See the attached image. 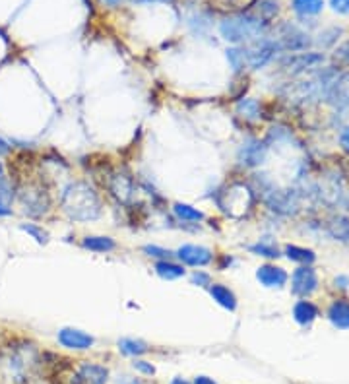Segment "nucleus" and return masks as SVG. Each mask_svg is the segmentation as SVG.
Segmentation results:
<instances>
[{
  "label": "nucleus",
  "mask_w": 349,
  "mask_h": 384,
  "mask_svg": "<svg viewBox=\"0 0 349 384\" xmlns=\"http://www.w3.org/2000/svg\"><path fill=\"white\" fill-rule=\"evenodd\" d=\"M43 357L29 341H14L0 348V384H29Z\"/></svg>",
  "instance_id": "nucleus-1"
},
{
  "label": "nucleus",
  "mask_w": 349,
  "mask_h": 384,
  "mask_svg": "<svg viewBox=\"0 0 349 384\" xmlns=\"http://www.w3.org/2000/svg\"><path fill=\"white\" fill-rule=\"evenodd\" d=\"M117 384H140V381L138 379H130V376H123Z\"/></svg>",
  "instance_id": "nucleus-46"
},
{
  "label": "nucleus",
  "mask_w": 349,
  "mask_h": 384,
  "mask_svg": "<svg viewBox=\"0 0 349 384\" xmlns=\"http://www.w3.org/2000/svg\"><path fill=\"white\" fill-rule=\"evenodd\" d=\"M243 49H245V57H247V67L254 68V70L264 68L268 62H272L276 53L280 51L276 39H268V37H262L250 45H245Z\"/></svg>",
  "instance_id": "nucleus-6"
},
{
  "label": "nucleus",
  "mask_w": 349,
  "mask_h": 384,
  "mask_svg": "<svg viewBox=\"0 0 349 384\" xmlns=\"http://www.w3.org/2000/svg\"><path fill=\"white\" fill-rule=\"evenodd\" d=\"M173 215L182 221V224H194V226H198L200 221L206 219V215H204L202 210H198V208H194L191 204H184V202H175L173 204Z\"/></svg>",
  "instance_id": "nucleus-20"
},
{
  "label": "nucleus",
  "mask_w": 349,
  "mask_h": 384,
  "mask_svg": "<svg viewBox=\"0 0 349 384\" xmlns=\"http://www.w3.org/2000/svg\"><path fill=\"white\" fill-rule=\"evenodd\" d=\"M264 200H266V204H268V208H270L272 212L282 215L295 214L297 208H299V198H297V194L291 191H276V189H274V191H270L264 196Z\"/></svg>",
  "instance_id": "nucleus-12"
},
{
  "label": "nucleus",
  "mask_w": 349,
  "mask_h": 384,
  "mask_svg": "<svg viewBox=\"0 0 349 384\" xmlns=\"http://www.w3.org/2000/svg\"><path fill=\"white\" fill-rule=\"evenodd\" d=\"M105 6H109V8H117V6H121L124 0H101Z\"/></svg>",
  "instance_id": "nucleus-45"
},
{
  "label": "nucleus",
  "mask_w": 349,
  "mask_h": 384,
  "mask_svg": "<svg viewBox=\"0 0 349 384\" xmlns=\"http://www.w3.org/2000/svg\"><path fill=\"white\" fill-rule=\"evenodd\" d=\"M256 6H258V18L266 23L272 22L280 12L278 0H260V2H256Z\"/></svg>",
  "instance_id": "nucleus-29"
},
{
  "label": "nucleus",
  "mask_w": 349,
  "mask_h": 384,
  "mask_svg": "<svg viewBox=\"0 0 349 384\" xmlns=\"http://www.w3.org/2000/svg\"><path fill=\"white\" fill-rule=\"evenodd\" d=\"M318 287V278L313 266H299L291 276V291L299 297H309Z\"/></svg>",
  "instance_id": "nucleus-13"
},
{
  "label": "nucleus",
  "mask_w": 349,
  "mask_h": 384,
  "mask_svg": "<svg viewBox=\"0 0 349 384\" xmlns=\"http://www.w3.org/2000/svg\"><path fill=\"white\" fill-rule=\"evenodd\" d=\"M57 338L58 344L68 348V350H90L91 346L95 344L93 336H90V334L84 332V330H78V328H62V330L58 332Z\"/></svg>",
  "instance_id": "nucleus-15"
},
{
  "label": "nucleus",
  "mask_w": 349,
  "mask_h": 384,
  "mask_svg": "<svg viewBox=\"0 0 349 384\" xmlns=\"http://www.w3.org/2000/svg\"><path fill=\"white\" fill-rule=\"evenodd\" d=\"M268 158V146L258 138H248L237 152V161L245 167H260Z\"/></svg>",
  "instance_id": "nucleus-9"
},
{
  "label": "nucleus",
  "mask_w": 349,
  "mask_h": 384,
  "mask_svg": "<svg viewBox=\"0 0 349 384\" xmlns=\"http://www.w3.org/2000/svg\"><path fill=\"white\" fill-rule=\"evenodd\" d=\"M194 384H217V383L212 381L210 376H196V379H194Z\"/></svg>",
  "instance_id": "nucleus-44"
},
{
  "label": "nucleus",
  "mask_w": 349,
  "mask_h": 384,
  "mask_svg": "<svg viewBox=\"0 0 349 384\" xmlns=\"http://www.w3.org/2000/svg\"><path fill=\"white\" fill-rule=\"evenodd\" d=\"M250 249V252H254L256 256H264V259H278L280 256V249L274 245V243H270V241H258L256 245H252V247H248Z\"/></svg>",
  "instance_id": "nucleus-30"
},
{
  "label": "nucleus",
  "mask_w": 349,
  "mask_h": 384,
  "mask_svg": "<svg viewBox=\"0 0 349 384\" xmlns=\"http://www.w3.org/2000/svg\"><path fill=\"white\" fill-rule=\"evenodd\" d=\"M276 43L280 47V51L297 53V51H304L306 47L311 45V39L299 27H295L291 23H285L282 32H280V37L276 39Z\"/></svg>",
  "instance_id": "nucleus-11"
},
{
  "label": "nucleus",
  "mask_w": 349,
  "mask_h": 384,
  "mask_svg": "<svg viewBox=\"0 0 349 384\" xmlns=\"http://www.w3.org/2000/svg\"><path fill=\"white\" fill-rule=\"evenodd\" d=\"M330 6L334 12L349 16V0H330Z\"/></svg>",
  "instance_id": "nucleus-37"
},
{
  "label": "nucleus",
  "mask_w": 349,
  "mask_h": 384,
  "mask_svg": "<svg viewBox=\"0 0 349 384\" xmlns=\"http://www.w3.org/2000/svg\"><path fill=\"white\" fill-rule=\"evenodd\" d=\"M140 2H175V0H140Z\"/></svg>",
  "instance_id": "nucleus-48"
},
{
  "label": "nucleus",
  "mask_w": 349,
  "mask_h": 384,
  "mask_svg": "<svg viewBox=\"0 0 349 384\" xmlns=\"http://www.w3.org/2000/svg\"><path fill=\"white\" fill-rule=\"evenodd\" d=\"M191 282L192 285H198V287H210L212 285V276L208 274V272H202V270H194L191 274Z\"/></svg>",
  "instance_id": "nucleus-34"
},
{
  "label": "nucleus",
  "mask_w": 349,
  "mask_h": 384,
  "mask_svg": "<svg viewBox=\"0 0 349 384\" xmlns=\"http://www.w3.org/2000/svg\"><path fill=\"white\" fill-rule=\"evenodd\" d=\"M258 0H226L227 8H233L237 12H245L247 8H250L252 4H256Z\"/></svg>",
  "instance_id": "nucleus-35"
},
{
  "label": "nucleus",
  "mask_w": 349,
  "mask_h": 384,
  "mask_svg": "<svg viewBox=\"0 0 349 384\" xmlns=\"http://www.w3.org/2000/svg\"><path fill=\"white\" fill-rule=\"evenodd\" d=\"M12 152V146L6 142V140H2L0 138V158H4V156H8Z\"/></svg>",
  "instance_id": "nucleus-41"
},
{
  "label": "nucleus",
  "mask_w": 349,
  "mask_h": 384,
  "mask_svg": "<svg viewBox=\"0 0 349 384\" xmlns=\"http://www.w3.org/2000/svg\"><path fill=\"white\" fill-rule=\"evenodd\" d=\"M22 229L27 235H32L39 245H47L49 243V233L41 226H37V224H22Z\"/></svg>",
  "instance_id": "nucleus-32"
},
{
  "label": "nucleus",
  "mask_w": 349,
  "mask_h": 384,
  "mask_svg": "<svg viewBox=\"0 0 349 384\" xmlns=\"http://www.w3.org/2000/svg\"><path fill=\"white\" fill-rule=\"evenodd\" d=\"M328 233L336 241H344L348 243L349 241V217L346 215H334L328 219Z\"/></svg>",
  "instance_id": "nucleus-24"
},
{
  "label": "nucleus",
  "mask_w": 349,
  "mask_h": 384,
  "mask_svg": "<svg viewBox=\"0 0 349 384\" xmlns=\"http://www.w3.org/2000/svg\"><path fill=\"white\" fill-rule=\"evenodd\" d=\"M268 23L262 22L258 16L237 12L233 16H227L219 23V34L221 37L233 43V45H250L266 37Z\"/></svg>",
  "instance_id": "nucleus-3"
},
{
  "label": "nucleus",
  "mask_w": 349,
  "mask_h": 384,
  "mask_svg": "<svg viewBox=\"0 0 349 384\" xmlns=\"http://www.w3.org/2000/svg\"><path fill=\"white\" fill-rule=\"evenodd\" d=\"M285 256L301 266H311L316 260L315 252L311 249H303V247H297V245H287L285 247Z\"/></svg>",
  "instance_id": "nucleus-25"
},
{
  "label": "nucleus",
  "mask_w": 349,
  "mask_h": 384,
  "mask_svg": "<svg viewBox=\"0 0 349 384\" xmlns=\"http://www.w3.org/2000/svg\"><path fill=\"white\" fill-rule=\"evenodd\" d=\"M82 249L90 250V252H113L117 249V241L107 235H88L80 241Z\"/></svg>",
  "instance_id": "nucleus-19"
},
{
  "label": "nucleus",
  "mask_w": 349,
  "mask_h": 384,
  "mask_svg": "<svg viewBox=\"0 0 349 384\" xmlns=\"http://www.w3.org/2000/svg\"><path fill=\"white\" fill-rule=\"evenodd\" d=\"M341 35V27H330L326 32L320 34V39H318V45L322 47H330L334 45L338 41V37Z\"/></svg>",
  "instance_id": "nucleus-33"
},
{
  "label": "nucleus",
  "mask_w": 349,
  "mask_h": 384,
  "mask_svg": "<svg viewBox=\"0 0 349 384\" xmlns=\"http://www.w3.org/2000/svg\"><path fill=\"white\" fill-rule=\"evenodd\" d=\"M339 146L344 152H348L349 154V125L341 130V134H339Z\"/></svg>",
  "instance_id": "nucleus-39"
},
{
  "label": "nucleus",
  "mask_w": 349,
  "mask_h": 384,
  "mask_svg": "<svg viewBox=\"0 0 349 384\" xmlns=\"http://www.w3.org/2000/svg\"><path fill=\"white\" fill-rule=\"evenodd\" d=\"M8 215H12V208L8 204L0 202V217H8Z\"/></svg>",
  "instance_id": "nucleus-43"
},
{
  "label": "nucleus",
  "mask_w": 349,
  "mask_h": 384,
  "mask_svg": "<svg viewBox=\"0 0 349 384\" xmlns=\"http://www.w3.org/2000/svg\"><path fill=\"white\" fill-rule=\"evenodd\" d=\"M142 252L149 256V259H154L156 262L158 260H173L175 259V252L169 249H163V247H159V245H144L142 247Z\"/></svg>",
  "instance_id": "nucleus-31"
},
{
  "label": "nucleus",
  "mask_w": 349,
  "mask_h": 384,
  "mask_svg": "<svg viewBox=\"0 0 349 384\" xmlns=\"http://www.w3.org/2000/svg\"><path fill=\"white\" fill-rule=\"evenodd\" d=\"M324 62V57L318 55V53H295V55H289V57L282 58V68L287 70L289 74H301L304 70H311V68H316L318 64Z\"/></svg>",
  "instance_id": "nucleus-14"
},
{
  "label": "nucleus",
  "mask_w": 349,
  "mask_h": 384,
  "mask_svg": "<svg viewBox=\"0 0 349 384\" xmlns=\"http://www.w3.org/2000/svg\"><path fill=\"white\" fill-rule=\"evenodd\" d=\"M328 318L336 328H349V301L338 299L328 309Z\"/></svg>",
  "instance_id": "nucleus-22"
},
{
  "label": "nucleus",
  "mask_w": 349,
  "mask_h": 384,
  "mask_svg": "<svg viewBox=\"0 0 349 384\" xmlns=\"http://www.w3.org/2000/svg\"><path fill=\"white\" fill-rule=\"evenodd\" d=\"M175 259L179 260L182 266H192V268H204L212 264L215 259L214 250L204 247V245H180L175 250Z\"/></svg>",
  "instance_id": "nucleus-8"
},
{
  "label": "nucleus",
  "mask_w": 349,
  "mask_h": 384,
  "mask_svg": "<svg viewBox=\"0 0 349 384\" xmlns=\"http://www.w3.org/2000/svg\"><path fill=\"white\" fill-rule=\"evenodd\" d=\"M235 111L247 123H258L262 119V105L258 99H252V97H241L237 101Z\"/></svg>",
  "instance_id": "nucleus-17"
},
{
  "label": "nucleus",
  "mask_w": 349,
  "mask_h": 384,
  "mask_svg": "<svg viewBox=\"0 0 349 384\" xmlns=\"http://www.w3.org/2000/svg\"><path fill=\"white\" fill-rule=\"evenodd\" d=\"M318 317V309L316 305H313L311 301H297L295 307H293V318H295V322H299L301 326H306V324H311L313 320H316Z\"/></svg>",
  "instance_id": "nucleus-23"
},
{
  "label": "nucleus",
  "mask_w": 349,
  "mask_h": 384,
  "mask_svg": "<svg viewBox=\"0 0 349 384\" xmlns=\"http://www.w3.org/2000/svg\"><path fill=\"white\" fill-rule=\"evenodd\" d=\"M215 202L226 214L243 215L252 204V189L247 184H231L226 191L219 192Z\"/></svg>",
  "instance_id": "nucleus-5"
},
{
  "label": "nucleus",
  "mask_w": 349,
  "mask_h": 384,
  "mask_svg": "<svg viewBox=\"0 0 349 384\" xmlns=\"http://www.w3.org/2000/svg\"><path fill=\"white\" fill-rule=\"evenodd\" d=\"M16 198L29 217H43L51 210V196L41 182H22L16 187Z\"/></svg>",
  "instance_id": "nucleus-4"
},
{
  "label": "nucleus",
  "mask_w": 349,
  "mask_h": 384,
  "mask_svg": "<svg viewBox=\"0 0 349 384\" xmlns=\"http://www.w3.org/2000/svg\"><path fill=\"white\" fill-rule=\"evenodd\" d=\"M287 272L280 268V266H274V264H264L260 266L256 272V280H258L264 287H270V289H280L287 283Z\"/></svg>",
  "instance_id": "nucleus-16"
},
{
  "label": "nucleus",
  "mask_w": 349,
  "mask_h": 384,
  "mask_svg": "<svg viewBox=\"0 0 349 384\" xmlns=\"http://www.w3.org/2000/svg\"><path fill=\"white\" fill-rule=\"evenodd\" d=\"M171 384H191V383H186L184 379H180V376H177V379H173V381H171Z\"/></svg>",
  "instance_id": "nucleus-47"
},
{
  "label": "nucleus",
  "mask_w": 349,
  "mask_h": 384,
  "mask_svg": "<svg viewBox=\"0 0 349 384\" xmlns=\"http://www.w3.org/2000/svg\"><path fill=\"white\" fill-rule=\"evenodd\" d=\"M60 208L72 221H93L101 215V196L90 182L72 181L60 194Z\"/></svg>",
  "instance_id": "nucleus-2"
},
{
  "label": "nucleus",
  "mask_w": 349,
  "mask_h": 384,
  "mask_svg": "<svg viewBox=\"0 0 349 384\" xmlns=\"http://www.w3.org/2000/svg\"><path fill=\"white\" fill-rule=\"evenodd\" d=\"M336 287H341V289H346V287H349V278H346V276H339V278H336Z\"/></svg>",
  "instance_id": "nucleus-42"
},
{
  "label": "nucleus",
  "mask_w": 349,
  "mask_h": 384,
  "mask_svg": "<svg viewBox=\"0 0 349 384\" xmlns=\"http://www.w3.org/2000/svg\"><path fill=\"white\" fill-rule=\"evenodd\" d=\"M107 379H109V371L103 365L82 361L78 367H74L68 384H105Z\"/></svg>",
  "instance_id": "nucleus-10"
},
{
  "label": "nucleus",
  "mask_w": 349,
  "mask_h": 384,
  "mask_svg": "<svg viewBox=\"0 0 349 384\" xmlns=\"http://www.w3.org/2000/svg\"><path fill=\"white\" fill-rule=\"evenodd\" d=\"M293 10L297 12L299 16H316L320 14L324 8V0H293L291 2Z\"/></svg>",
  "instance_id": "nucleus-27"
},
{
  "label": "nucleus",
  "mask_w": 349,
  "mask_h": 384,
  "mask_svg": "<svg viewBox=\"0 0 349 384\" xmlns=\"http://www.w3.org/2000/svg\"><path fill=\"white\" fill-rule=\"evenodd\" d=\"M134 369L138 371V373H142V374H156V367L152 365V363H147V361H134Z\"/></svg>",
  "instance_id": "nucleus-38"
},
{
  "label": "nucleus",
  "mask_w": 349,
  "mask_h": 384,
  "mask_svg": "<svg viewBox=\"0 0 349 384\" xmlns=\"http://www.w3.org/2000/svg\"><path fill=\"white\" fill-rule=\"evenodd\" d=\"M208 291L219 307H224L227 311H235L237 309V295L224 283H212L208 287Z\"/></svg>",
  "instance_id": "nucleus-21"
},
{
  "label": "nucleus",
  "mask_w": 349,
  "mask_h": 384,
  "mask_svg": "<svg viewBox=\"0 0 349 384\" xmlns=\"http://www.w3.org/2000/svg\"><path fill=\"white\" fill-rule=\"evenodd\" d=\"M336 60L338 62H341V64H349V41H346L344 45H339L338 49H336Z\"/></svg>",
  "instance_id": "nucleus-36"
},
{
  "label": "nucleus",
  "mask_w": 349,
  "mask_h": 384,
  "mask_svg": "<svg viewBox=\"0 0 349 384\" xmlns=\"http://www.w3.org/2000/svg\"><path fill=\"white\" fill-rule=\"evenodd\" d=\"M119 350L123 351L124 355H132V357H138V355H144V353L149 351V344H146L144 339L123 338V339H119Z\"/></svg>",
  "instance_id": "nucleus-26"
},
{
  "label": "nucleus",
  "mask_w": 349,
  "mask_h": 384,
  "mask_svg": "<svg viewBox=\"0 0 349 384\" xmlns=\"http://www.w3.org/2000/svg\"><path fill=\"white\" fill-rule=\"evenodd\" d=\"M154 270H156V274H158L161 280H167V282H171V280H179L182 276H186V268L175 259L158 260L156 266H154Z\"/></svg>",
  "instance_id": "nucleus-18"
},
{
  "label": "nucleus",
  "mask_w": 349,
  "mask_h": 384,
  "mask_svg": "<svg viewBox=\"0 0 349 384\" xmlns=\"http://www.w3.org/2000/svg\"><path fill=\"white\" fill-rule=\"evenodd\" d=\"M107 191L111 192V196L117 198L119 202L128 206V204L134 202L136 182L128 173L109 171V173H107Z\"/></svg>",
  "instance_id": "nucleus-7"
},
{
  "label": "nucleus",
  "mask_w": 349,
  "mask_h": 384,
  "mask_svg": "<svg viewBox=\"0 0 349 384\" xmlns=\"http://www.w3.org/2000/svg\"><path fill=\"white\" fill-rule=\"evenodd\" d=\"M231 264H233V256L224 254V256H221V262L217 264V270H226L227 266H231Z\"/></svg>",
  "instance_id": "nucleus-40"
},
{
  "label": "nucleus",
  "mask_w": 349,
  "mask_h": 384,
  "mask_svg": "<svg viewBox=\"0 0 349 384\" xmlns=\"http://www.w3.org/2000/svg\"><path fill=\"white\" fill-rule=\"evenodd\" d=\"M226 57L229 60V67L235 74H241L245 67H247V57H245V49L241 47H231L226 51Z\"/></svg>",
  "instance_id": "nucleus-28"
}]
</instances>
